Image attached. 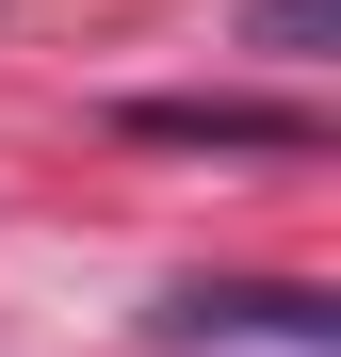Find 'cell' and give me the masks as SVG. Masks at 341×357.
I'll return each mask as SVG.
<instances>
[{"mask_svg":"<svg viewBox=\"0 0 341 357\" xmlns=\"http://www.w3.org/2000/svg\"><path fill=\"white\" fill-rule=\"evenodd\" d=\"M146 325L162 341H293V357H341V309L293 292V276H179Z\"/></svg>","mask_w":341,"mask_h":357,"instance_id":"1","label":"cell"},{"mask_svg":"<svg viewBox=\"0 0 341 357\" xmlns=\"http://www.w3.org/2000/svg\"><path fill=\"white\" fill-rule=\"evenodd\" d=\"M130 130L146 146H276V162H293L309 114H276V98H130Z\"/></svg>","mask_w":341,"mask_h":357,"instance_id":"2","label":"cell"},{"mask_svg":"<svg viewBox=\"0 0 341 357\" xmlns=\"http://www.w3.org/2000/svg\"><path fill=\"white\" fill-rule=\"evenodd\" d=\"M341 0H244V49H276V66H325Z\"/></svg>","mask_w":341,"mask_h":357,"instance_id":"3","label":"cell"}]
</instances>
